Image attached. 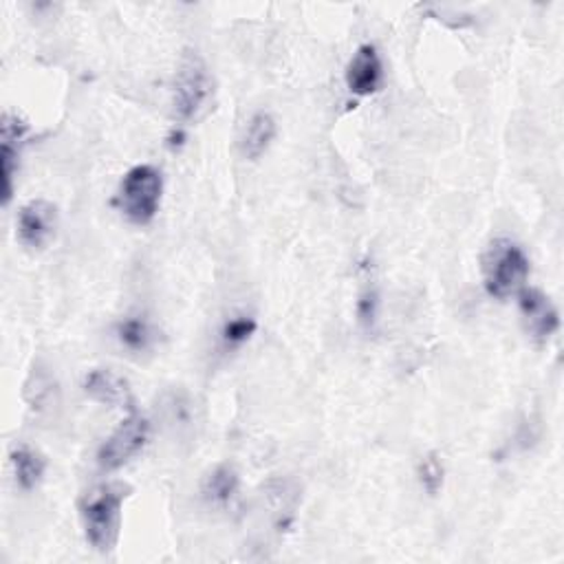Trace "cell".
Returning <instances> with one entry per match:
<instances>
[{
  "label": "cell",
  "instance_id": "17",
  "mask_svg": "<svg viewBox=\"0 0 564 564\" xmlns=\"http://www.w3.org/2000/svg\"><path fill=\"white\" fill-rule=\"evenodd\" d=\"M377 315H379V291L372 278L364 280V286L359 291V300H357V317L359 324L370 330L377 324Z\"/></svg>",
  "mask_w": 564,
  "mask_h": 564
},
{
  "label": "cell",
  "instance_id": "1",
  "mask_svg": "<svg viewBox=\"0 0 564 564\" xmlns=\"http://www.w3.org/2000/svg\"><path fill=\"white\" fill-rule=\"evenodd\" d=\"M128 487L119 482H104L88 489L79 498V520L86 542L99 551L110 553L117 546L121 531V509Z\"/></svg>",
  "mask_w": 564,
  "mask_h": 564
},
{
  "label": "cell",
  "instance_id": "15",
  "mask_svg": "<svg viewBox=\"0 0 564 564\" xmlns=\"http://www.w3.org/2000/svg\"><path fill=\"white\" fill-rule=\"evenodd\" d=\"M256 330H258L256 317L249 313H238V315H231L225 319V324L220 328V341L227 350L240 348L242 344H247L253 337Z\"/></svg>",
  "mask_w": 564,
  "mask_h": 564
},
{
  "label": "cell",
  "instance_id": "14",
  "mask_svg": "<svg viewBox=\"0 0 564 564\" xmlns=\"http://www.w3.org/2000/svg\"><path fill=\"white\" fill-rule=\"evenodd\" d=\"M238 489H240V476L238 471L234 469V465H216L203 480L200 485V494H203V500L212 507H229L236 496H238Z\"/></svg>",
  "mask_w": 564,
  "mask_h": 564
},
{
  "label": "cell",
  "instance_id": "11",
  "mask_svg": "<svg viewBox=\"0 0 564 564\" xmlns=\"http://www.w3.org/2000/svg\"><path fill=\"white\" fill-rule=\"evenodd\" d=\"M275 132H278V123L271 112H267V110L253 112L247 119V123L242 126L240 137H238L240 154L249 161L260 159L269 150L271 141L275 139Z\"/></svg>",
  "mask_w": 564,
  "mask_h": 564
},
{
  "label": "cell",
  "instance_id": "7",
  "mask_svg": "<svg viewBox=\"0 0 564 564\" xmlns=\"http://www.w3.org/2000/svg\"><path fill=\"white\" fill-rule=\"evenodd\" d=\"M518 308H520V319L527 337L535 346H544L560 328V313L551 297L535 289H520L518 291Z\"/></svg>",
  "mask_w": 564,
  "mask_h": 564
},
{
  "label": "cell",
  "instance_id": "4",
  "mask_svg": "<svg viewBox=\"0 0 564 564\" xmlns=\"http://www.w3.org/2000/svg\"><path fill=\"white\" fill-rule=\"evenodd\" d=\"M163 194V176L154 165L141 163L130 167L119 187L115 203L119 212L132 223V225H148L159 212Z\"/></svg>",
  "mask_w": 564,
  "mask_h": 564
},
{
  "label": "cell",
  "instance_id": "8",
  "mask_svg": "<svg viewBox=\"0 0 564 564\" xmlns=\"http://www.w3.org/2000/svg\"><path fill=\"white\" fill-rule=\"evenodd\" d=\"M29 134V123L15 115L4 112L0 123V163H2V205L11 203L13 196V183L20 167V154L24 139Z\"/></svg>",
  "mask_w": 564,
  "mask_h": 564
},
{
  "label": "cell",
  "instance_id": "2",
  "mask_svg": "<svg viewBox=\"0 0 564 564\" xmlns=\"http://www.w3.org/2000/svg\"><path fill=\"white\" fill-rule=\"evenodd\" d=\"M485 291L496 300H507L524 289L529 258L511 238H494L480 258Z\"/></svg>",
  "mask_w": 564,
  "mask_h": 564
},
{
  "label": "cell",
  "instance_id": "16",
  "mask_svg": "<svg viewBox=\"0 0 564 564\" xmlns=\"http://www.w3.org/2000/svg\"><path fill=\"white\" fill-rule=\"evenodd\" d=\"M416 476H419V482L421 487L430 494V496H436L443 487V480H445V467H443V460L438 454L430 452L425 454L419 465H416Z\"/></svg>",
  "mask_w": 564,
  "mask_h": 564
},
{
  "label": "cell",
  "instance_id": "13",
  "mask_svg": "<svg viewBox=\"0 0 564 564\" xmlns=\"http://www.w3.org/2000/svg\"><path fill=\"white\" fill-rule=\"evenodd\" d=\"M9 463H11V469H13V478H15V485L24 491H31L35 489L42 478H44V471H46V460L44 456L33 449L31 445L26 443H15L11 445L9 449Z\"/></svg>",
  "mask_w": 564,
  "mask_h": 564
},
{
  "label": "cell",
  "instance_id": "9",
  "mask_svg": "<svg viewBox=\"0 0 564 564\" xmlns=\"http://www.w3.org/2000/svg\"><path fill=\"white\" fill-rule=\"evenodd\" d=\"M346 88L357 97H368L381 88L383 82V64L372 44H361L344 73Z\"/></svg>",
  "mask_w": 564,
  "mask_h": 564
},
{
  "label": "cell",
  "instance_id": "6",
  "mask_svg": "<svg viewBox=\"0 0 564 564\" xmlns=\"http://www.w3.org/2000/svg\"><path fill=\"white\" fill-rule=\"evenodd\" d=\"M57 207L51 200L33 198L15 216V238L31 251H42L57 234Z\"/></svg>",
  "mask_w": 564,
  "mask_h": 564
},
{
  "label": "cell",
  "instance_id": "3",
  "mask_svg": "<svg viewBox=\"0 0 564 564\" xmlns=\"http://www.w3.org/2000/svg\"><path fill=\"white\" fill-rule=\"evenodd\" d=\"M214 101V77L196 51H187L176 68L172 88V112L178 121H198Z\"/></svg>",
  "mask_w": 564,
  "mask_h": 564
},
{
  "label": "cell",
  "instance_id": "10",
  "mask_svg": "<svg viewBox=\"0 0 564 564\" xmlns=\"http://www.w3.org/2000/svg\"><path fill=\"white\" fill-rule=\"evenodd\" d=\"M84 392L88 399L110 405V408H128L134 412V397L130 383L112 370L95 368L84 377Z\"/></svg>",
  "mask_w": 564,
  "mask_h": 564
},
{
  "label": "cell",
  "instance_id": "12",
  "mask_svg": "<svg viewBox=\"0 0 564 564\" xmlns=\"http://www.w3.org/2000/svg\"><path fill=\"white\" fill-rule=\"evenodd\" d=\"M115 337L121 348H126L130 355H145L152 352L156 344V330L150 324V319L141 313H132L121 317L115 324Z\"/></svg>",
  "mask_w": 564,
  "mask_h": 564
},
{
  "label": "cell",
  "instance_id": "5",
  "mask_svg": "<svg viewBox=\"0 0 564 564\" xmlns=\"http://www.w3.org/2000/svg\"><path fill=\"white\" fill-rule=\"evenodd\" d=\"M150 423L145 416L132 412L119 423V427L99 445L97 465L104 471H115L130 463L148 443Z\"/></svg>",
  "mask_w": 564,
  "mask_h": 564
}]
</instances>
